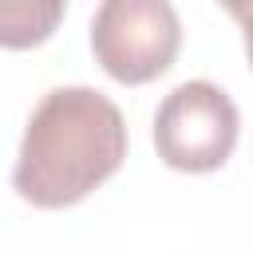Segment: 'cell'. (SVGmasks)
Listing matches in <instances>:
<instances>
[{
	"mask_svg": "<svg viewBox=\"0 0 253 253\" xmlns=\"http://www.w3.org/2000/svg\"><path fill=\"white\" fill-rule=\"evenodd\" d=\"M237 103L210 79L178 83L154 111V150L170 170L182 174L221 170L237 146Z\"/></svg>",
	"mask_w": 253,
	"mask_h": 253,
	"instance_id": "cell-2",
	"label": "cell"
},
{
	"mask_svg": "<svg viewBox=\"0 0 253 253\" xmlns=\"http://www.w3.org/2000/svg\"><path fill=\"white\" fill-rule=\"evenodd\" d=\"M126 119L95 87H51L20 138L12 190L36 210H67L126 162Z\"/></svg>",
	"mask_w": 253,
	"mask_h": 253,
	"instance_id": "cell-1",
	"label": "cell"
},
{
	"mask_svg": "<svg viewBox=\"0 0 253 253\" xmlns=\"http://www.w3.org/2000/svg\"><path fill=\"white\" fill-rule=\"evenodd\" d=\"M182 47V20L166 0H103L91 16L95 63L126 87L170 71Z\"/></svg>",
	"mask_w": 253,
	"mask_h": 253,
	"instance_id": "cell-3",
	"label": "cell"
},
{
	"mask_svg": "<svg viewBox=\"0 0 253 253\" xmlns=\"http://www.w3.org/2000/svg\"><path fill=\"white\" fill-rule=\"evenodd\" d=\"M63 12V0H0V47L24 51L51 40Z\"/></svg>",
	"mask_w": 253,
	"mask_h": 253,
	"instance_id": "cell-4",
	"label": "cell"
}]
</instances>
